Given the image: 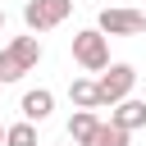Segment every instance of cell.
<instances>
[{"label":"cell","instance_id":"obj_1","mask_svg":"<svg viewBox=\"0 0 146 146\" xmlns=\"http://www.w3.org/2000/svg\"><path fill=\"white\" fill-rule=\"evenodd\" d=\"M41 64V41H36V32L32 36H14L5 50H0V82H18L23 73H32Z\"/></svg>","mask_w":146,"mask_h":146},{"label":"cell","instance_id":"obj_2","mask_svg":"<svg viewBox=\"0 0 146 146\" xmlns=\"http://www.w3.org/2000/svg\"><path fill=\"white\" fill-rule=\"evenodd\" d=\"M73 59H78V68H87V73L110 68V36H105L100 27H82V32H73Z\"/></svg>","mask_w":146,"mask_h":146},{"label":"cell","instance_id":"obj_3","mask_svg":"<svg viewBox=\"0 0 146 146\" xmlns=\"http://www.w3.org/2000/svg\"><path fill=\"white\" fill-rule=\"evenodd\" d=\"M68 14H73V0H27V5H23L27 32H50V27H59Z\"/></svg>","mask_w":146,"mask_h":146},{"label":"cell","instance_id":"obj_4","mask_svg":"<svg viewBox=\"0 0 146 146\" xmlns=\"http://www.w3.org/2000/svg\"><path fill=\"white\" fill-rule=\"evenodd\" d=\"M96 87H100V105H119L123 96H132V87H137V68H132V64H110V68H100Z\"/></svg>","mask_w":146,"mask_h":146},{"label":"cell","instance_id":"obj_5","mask_svg":"<svg viewBox=\"0 0 146 146\" xmlns=\"http://www.w3.org/2000/svg\"><path fill=\"white\" fill-rule=\"evenodd\" d=\"M96 27L105 32V36H137L141 32V9H100V18H96Z\"/></svg>","mask_w":146,"mask_h":146},{"label":"cell","instance_id":"obj_6","mask_svg":"<svg viewBox=\"0 0 146 146\" xmlns=\"http://www.w3.org/2000/svg\"><path fill=\"white\" fill-rule=\"evenodd\" d=\"M18 110H23V119H27V123H46V119L55 114V91H46V87H36V91H23Z\"/></svg>","mask_w":146,"mask_h":146},{"label":"cell","instance_id":"obj_7","mask_svg":"<svg viewBox=\"0 0 146 146\" xmlns=\"http://www.w3.org/2000/svg\"><path fill=\"white\" fill-rule=\"evenodd\" d=\"M110 123H119V128H128V132L146 128V100H137V96H123L119 105H110Z\"/></svg>","mask_w":146,"mask_h":146},{"label":"cell","instance_id":"obj_8","mask_svg":"<svg viewBox=\"0 0 146 146\" xmlns=\"http://www.w3.org/2000/svg\"><path fill=\"white\" fill-rule=\"evenodd\" d=\"M68 100H73V110H100V87H96V78H73V82H68Z\"/></svg>","mask_w":146,"mask_h":146},{"label":"cell","instance_id":"obj_9","mask_svg":"<svg viewBox=\"0 0 146 146\" xmlns=\"http://www.w3.org/2000/svg\"><path fill=\"white\" fill-rule=\"evenodd\" d=\"M128 128H119V123H96L91 128V137H82L78 146H128Z\"/></svg>","mask_w":146,"mask_h":146},{"label":"cell","instance_id":"obj_10","mask_svg":"<svg viewBox=\"0 0 146 146\" xmlns=\"http://www.w3.org/2000/svg\"><path fill=\"white\" fill-rule=\"evenodd\" d=\"M100 119H96V110H73V119H68V141H82V137H91V128H96Z\"/></svg>","mask_w":146,"mask_h":146},{"label":"cell","instance_id":"obj_11","mask_svg":"<svg viewBox=\"0 0 146 146\" xmlns=\"http://www.w3.org/2000/svg\"><path fill=\"white\" fill-rule=\"evenodd\" d=\"M5 146H36V123H9L5 128Z\"/></svg>","mask_w":146,"mask_h":146},{"label":"cell","instance_id":"obj_12","mask_svg":"<svg viewBox=\"0 0 146 146\" xmlns=\"http://www.w3.org/2000/svg\"><path fill=\"white\" fill-rule=\"evenodd\" d=\"M0 146H5V123H0Z\"/></svg>","mask_w":146,"mask_h":146},{"label":"cell","instance_id":"obj_13","mask_svg":"<svg viewBox=\"0 0 146 146\" xmlns=\"http://www.w3.org/2000/svg\"><path fill=\"white\" fill-rule=\"evenodd\" d=\"M141 32H146V9H141Z\"/></svg>","mask_w":146,"mask_h":146},{"label":"cell","instance_id":"obj_14","mask_svg":"<svg viewBox=\"0 0 146 146\" xmlns=\"http://www.w3.org/2000/svg\"><path fill=\"white\" fill-rule=\"evenodd\" d=\"M0 27H5V9H0Z\"/></svg>","mask_w":146,"mask_h":146},{"label":"cell","instance_id":"obj_15","mask_svg":"<svg viewBox=\"0 0 146 146\" xmlns=\"http://www.w3.org/2000/svg\"><path fill=\"white\" fill-rule=\"evenodd\" d=\"M68 146H78V141H68Z\"/></svg>","mask_w":146,"mask_h":146}]
</instances>
